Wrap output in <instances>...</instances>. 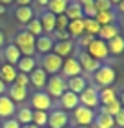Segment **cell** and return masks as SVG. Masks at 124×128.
Listing matches in <instances>:
<instances>
[{"label": "cell", "instance_id": "obj_33", "mask_svg": "<svg viewBox=\"0 0 124 128\" xmlns=\"http://www.w3.org/2000/svg\"><path fill=\"white\" fill-rule=\"evenodd\" d=\"M48 114H49V112H40V110H33V119H31V123H33L35 126H38V128L48 126Z\"/></svg>", "mask_w": 124, "mask_h": 128}, {"label": "cell", "instance_id": "obj_8", "mask_svg": "<svg viewBox=\"0 0 124 128\" xmlns=\"http://www.w3.org/2000/svg\"><path fill=\"white\" fill-rule=\"evenodd\" d=\"M79 102L86 108L95 110V106H99V90L93 88V86H86V90L79 95Z\"/></svg>", "mask_w": 124, "mask_h": 128}, {"label": "cell", "instance_id": "obj_47", "mask_svg": "<svg viewBox=\"0 0 124 128\" xmlns=\"http://www.w3.org/2000/svg\"><path fill=\"white\" fill-rule=\"evenodd\" d=\"M37 4H38V6H42V8H48L49 0H37Z\"/></svg>", "mask_w": 124, "mask_h": 128}, {"label": "cell", "instance_id": "obj_38", "mask_svg": "<svg viewBox=\"0 0 124 128\" xmlns=\"http://www.w3.org/2000/svg\"><path fill=\"white\" fill-rule=\"evenodd\" d=\"M93 6H95L97 13H99V11H110V9H113V6H111L110 0H95Z\"/></svg>", "mask_w": 124, "mask_h": 128}, {"label": "cell", "instance_id": "obj_22", "mask_svg": "<svg viewBox=\"0 0 124 128\" xmlns=\"http://www.w3.org/2000/svg\"><path fill=\"white\" fill-rule=\"evenodd\" d=\"M64 15L68 16V20H79V18H84V16H82V6L77 2V0L68 2V8H66V11H64Z\"/></svg>", "mask_w": 124, "mask_h": 128}, {"label": "cell", "instance_id": "obj_7", "mask_svg": "<svg viewBox=\"0 0 124 128\" xmlns=\"http://www.w3.org/2000/svg\"><path fill=\"white\" fill-rule=\"evenodd\" d=\"M31 106H33V110L49 112L53 108V99L46 94V92H35L33 97H31Z\"/></svg>", "mask_w": 124, "mask_h": 128}, {"label": "cell", "instance_id": "obj_44", "mask_svg": "<svg viewBox=\"0 0 124 128\" xmlns=\"http://www.w3.org/2000/svg\"><path fill=\"white\" fill-rule=\"evenodd\" d=\"M15 4H18V8H26V6L31 4V0H13Z\"/></svg>", "mask_w": 124, "mask_h": 128}, {"label": "cell", "instance_id": "obj_6", "mask_svg": "<svg viewBox=\"0 0 124 128\" xmlns=\"http://www.w3.org/2000/svg\"><path fill=\"white\" fill-rule=\"evenodd\" d=\"M62 62H64V59H60L58 55H55L51 51V53L44 55V59H42V70L48 75H57L62 70Z\"/></svg>", "mask_w": 124, "mask_h": 128}, {"label": "cell", "instance_id": "obj_40", "mask_svg": "<svg viewBox=\"0 0 124 128\" xmlns=\"http://www.w3.org/2000/svg\"><path fill=\"white\" fill-rule=\"evenodd\" d=\"M68 24H69L68 16L66 15H58L57 20H55V30H68Z\"/></svg>", "mask_w": 124, "mask_h": 128}, {"label": "cell", "instance_id": "obj_18", "mask_svg": "<svg viewBox=\"0 0 124 128\" xmlns=\"http://www.w3.org/2000/svg\"><path fill=\"white\" fill-rule=\"evenodd\" d=\"M38 20H40V24H42V30H44V35H49L55 31V20H57V16L49 13V11H44L42 15L38 16Z\"/></svg>", "mask_w": 124, "mask_h": 128}, {"label": "cell", "instance_id": "obj_56", "mask_svg": "<svg viewBox=\"0 0 124 128\" xmlns=\"http://www.w3.org/2000/svg\"><path fill=\"white\" fill-rule=\"evenodd\" d=\"M66 128H73V126H69V124H68V126H66Z\"/></svg>", "mask_w": 124, "mask_h": 128}, {"label": "cell", "instance_id": "obj_27", "mask_svg": "<svg viewBox=\"0 0 124 128\" xmlns=\"http://www.w3.org/2000/svg\"><path fill=\"white\" fill-rule=\"evenodd\" d=\"M106 44H108V53L111 55H121L124 51V37H121V35H117L115 38H111Z\"/></svg>", "mask_w": 124, "mask_h": 128}, {"label": "cell", "instance_id": "obj_53", "mask_svg": "<svg viewBox=\"0 0 124 128\" xmlns=\"http://www.w3.org/2000/svg\"><path fill=\"white\" fill-rule=\"evenodd\" d=\"M5 13V6H0V15H4Z\"/></svg>", "mask_w": 124, "mask_h": 128}, {"label": "cell", "instance_id": "obj_1", "mask_svg": "<svg viewBox=\"0 0 124 128\" xmlns=\"http://www.w3.org/2000/svg\"><path fill=\"white\" fill-rule=\"evenodd\" d=\"M35 38L31 33H27L26 30H22L16 33V37H15V46L20 50V53L22 57H33L37 51H35Z\"/></svg>", "mask_w": 124, "mask_h": 128}, {"label": "cell", "instance_id": "obj_49", "mask_svg": "<svg viewBox=\"0 0 124 128\" xmlns=\"http://www.w3.org/2000/svg\"><path fill=\"white\" fill-rule=\"evenodd\" d=\"M9 4H13V0H0V6H5V8H7Z\"/></svg>", "mask_w": 124, "mask_h": 128}, {"label": "cell", "instance_id": "obj_20", "mask_svg": "<svg viewBox=\"0 0 124 128\" xmlns=\"http://www.w3.org/2000/svg\"><path fill=\"white\" fill-rule=\"evenodd\" d=\"M16 68L15 66H11V64H2V66H0V79L4 80L5 84H13L15 82V79H16Z\"/></svg>", "mask_w": 124, "mask_h": 128}, {"label": "cell", "instance_id": "obj_58", "mask_svg": "<svg viewBox=\"0 0 124 128\" xmlns=\"http://www.w3.org/2000/svg\"><path fill=\"white\" fill-rule=\"evenodd\" d=\"M69 2H71V0H69Z\"/></svg>", "mask_w": 124, "mask_h": 128}, {"label": "cell", "instance_id": "obj_34", "mask_svg": "<svg viewBox=\"0 0 124 128\" xmlns=\"http://www.w3.org/2000/svg\"><path fill=\"white\" fill-rule=\"evenodd\" d=\"M100 31V26L97 24L95 18H84V33L90 37H97Z\"/></svg>", "mask_w": 124, "mask_h": 128}, {"label": "cell", "instance_id": "obj_28", "mask_svg": "<svg viewBox=\"0 0 124 128\" xmlns=\"http://www.w3.org/2000/svg\"><path fill=\"white\" fill-rule=\"evenodd\" d=\"M117 99V90L113 88V86H110V88H102L99 92V102L100 104H110L111 101H115Z\"/></svg>", "mask_w": 124, "mask_h": 128}, {"label": "cell", "instance_id": "obj_41", "mask_svg": "<svg viewBox=\"0 0 124 128\" xmlns=\"http://www.w3.org/2000/svg\"><path fill=\"white\" fill-rule=\"evenodd\" d=\"M0 128H20V124H18V121L16 119H7V121H4L2 124H0Z\"/></svg>", "mask_w": 124, "mask_h": 128}, {"label": "cell", "instance_id": "obj_9", "mask_svg": "<svg viewBox=\"0 0 124 128\" xmlns=\"http://www.w3.org/2000/svg\"><path fill=\"white\" fill-rule=\"evenodd\" d=\"M69 123V117H68V112L57 108V110H51L48 114V126L49 128H66Z\"/></svg>", "mask_w": 124, "mask_h": 128}, {"label": "cell", "instance_id": "obj_57", "mask_svg": "<svg viewBox=\"0 0 124 128\" xmlns=\"http://www.w3.org/2000/svg\"><path fill=\"white\" fill-rule=\"evenodd\" d=\"M44 128H49V126H44Z\"/></svg>", "mask_w": 124, "mask_h": 128}, {"label": "cell", "instance_id": "obj_3", "mask_svg": "<svg viewBox=\"0 0 124 128\" xmlns=\"http://www.w3.org/2000/svg\"><path fill=\"white\" fill-rule=\"evenodd\" d=\"M93 79H95V82H97L99 86L110 88V86L115 82V79H117V73H115V70L111 68L110 64H100V68H99L97 72H95Z\"/></svg>", "mask_w": 124, "mask_h": 128}, {"label": "cell", "instance_id": "obj_15", "mask_svg": "<svg viewBox=\"0 0 124 128\" xmlns=\"http://www.w3.org/2000/svg\"><path fill=\"white\" fill-rule=\"evenodd\" d=\"M16 112L15 102L11 101L7 95L0 97V119H11V115Z\"/></svg>", "mask_w": 124, "mask_h": 128}, {"label": "cell", "instance_id": "obj_35", "mask_svg": "<svg viewBox=\"0 0 124 128\" xmlns=\"http://www.w3.org/2000/svg\"><path fill=\"white\" fill-rule=\"evenodd\" d=\"M121 102H119V99H115V101H111L110 104H106V106H102V110H100V114H106V115H110V117H115L117 114L121 112Z\"/></svg>", "mask_w": 124, "mask_h": 128}, {"label": "cell", "instance_id": "obj_46", "mask_svg": "<svg viewBox=\"0 0 124 128\" xmlns=\"http://www.w3.org/2000/svg\"><path fill=\"white\" fill-rule=\"evenodd\" d=\"M77 2H79V4L82 6V8H84V6H90V4H93L95 0H77Z\"/></svg>", "mask_w": 124, "mask_h": 128}, {"label": "cell", "instance_id": "obj_55", "mask_svg": "<svg viewBox=\"0 0 124 128\" xmlns=\"http://www.w3.org/2000/svg\"><path fill=\"white\" fill-rule=\"evenodd\" d=\"M77 128H91V126H77Z\"/></svg>", "mask_w": 124, "mask_h": 128}, {"label": "cell", "instance_id": "obj_51", "mask_svg": "<svg viewBox=\"0 0 124 128\" xmlns=\"http://www.w3.org/2000/svg\"><path fill=\"white\" fill-rule=\"evenodd\" d=\"M119 102H121V106L124 108V92H122V94H121V99H119Z\"/></svg>", "mask_w": 124, "mask_h": 128}, {"label": "cell", "instance_id": "obj_45", "mask_svg": "<svg viewBox=\"0 0 124 128\" xmlns=\"http://www.w3.org/2000/svg\"><path fill=\"white\" fill-rule=\"evenodd\" d=\"M5 92H7V84H5V82H4V80H2V79H0V97H2V95L5 94Z\"/></svg>", "mask_w": 124, "mask_h": 128}, {"label": "cell", "instance_id": "obj_19", "mask_svg": "<svg viewBox=\"0 0 124 128\" xmlns=\"http://www.w3.org/2000/svg\"><path fill=\"white\" fill-rule=\"evenodd\" d=\"M15 68H16V72L29 75L35 68H37V60H35V57H20V60L16 62Z\"/></svg>", "mask_w": 124, "mask_h": 128}, {"label": "cell", "instance_id": "obj_39", "mask_svg": "<svg viewBox=\"0 0 124 128\" xmlns=\"http://www.w3.org/2000/svg\"><path fill=\"white\" fill-rule=\"evenodd\" d=\"M13 84H16V86H20V88H27L29 86V75H26V73H16V79H15V82Z\"/></svg>", "mask_w": 124, "mask_h": 128}, {"label": "cell", "instance_id": "obj_10", "mask_svg": "<svg viewBox=\"0 0 124 128\" xmlns=\"http://www.w3.org/2000/svg\"><path fill=\"white\" fill-rule=\"evenodd\" d=\"M62 77H77V75H80L82 73V68H80V64L77 59H73V57H68V59H64L62 62Z\"/></svg>", "mask_w": 124, "mask_h": 128}, {"label": "cell", "instance_id": "obj_30", "mask_svg": "<svg viewBox=\"0 0 124 128\" xmlns=\"http://www.w3.org/2000/svg\"><path fill=\"white\" fill-rule=\"evenodd\" d=\"M95 20L99 26H108V24H113L115 22V11L110 9V11H99L95 15Z\"/></svg>", "mask_w": 124, "mask_h": 128}, {"label": "cell", "instance_id": "obj_5", "mask_svg": "<svg viewBox=\"0 0 124 128\" xmlns=\"http://www.w3.org/2000/svg\"><path fill=\"white\" fill-rule=\"evenodd\" d=\"M73 119H75L77 126H91L93 121H95V110L79 104V106L73 110Z\"/></svg>", "mask_w": 124, "mask_h": 128}, {"label": "cell", "instance_id": "obj_12", "mask_svg": "<svg viewBox=\"0 0 124 128\" xmlns=\"http://www.w3.org/2000/svg\"><path fill=\"white\" fill-rule=\"evenodd\" d=\"M46 82H48V73H46L42 68L37 66L31 73H29V84H33L38 92L42 88H46Z\"/></svg>", "mask_w": 124, "mask_h": 128}, {"label": "cell", "instance_id": "obj_52", "mask_svg": "<svg viewBox=\"0 0 124 128\" xmlns=\"http://www.w3.org/2000/svg\"><path fill=\"white\" fill-rule=\"evenodd\" d=\"M20 128H38V126H35V124L31 123V124H24V126H20Z\"/></svg>", "mask_w": 124, "mask_h": 128}, {"label": "cell", "instance_id": "obj_32", "mask_svg": "<svg viewBox=\"0 0 124 128\" xmlns=\"http://www.w3.org/2000/svg\"><path fill=\"white\" fill-rule=\"evenodd\" d=\"M93 124H95V128H115V121H113V117H110L106 114H99V115H95Z\"/></svg>", "mask_w": 124, "mask_h": 128}, {"label": "cell", "instance_id": "obj_54", "mask_svg": "<svg viewBox=\"0 0 124 128\" xmlns=\"http://www.w3.org/2000/svg\"><path fill=\"white\" fill-rule=\"evenodd\" d=\"M110 2H111V6H117V4L121 2V0H110Z\"/></svg>", "mask_w": 124, "mask_h": 128}, {"label": "cell", "instance_id": "obj_13", "mask_svg": "<svg viewBox=\"0 0 124 128\" xmlns=\"http://www.w3.org/2000/svg\"><path fill=\"white\" fill-rule=\"evenodd\" d=\"M79 104L80 102H79V95L77 94H73V92H69V90H66L62 94V97H60V110L69 112V110H75Z\"/></svg>", "mask_w": 124, "mask_h": 128}, {"label": "cell", "instance_id": "obj_42", "mask_svg": "<svg viewBox=\"0 0 124 128\" xmlns=\"http://www.w3.org/2000/svg\"><path fill=\"white\" fill-rule=\"evenodd\" d=\"M93 38H95V37H90V35H86V33H84V35H80V37H79V44L82 46V48H88Z\"/></svg>", "mask_w": 124, "mask_h": 128}, {"label": "cell", "instance_id": "obj_25", "mask_svg": "<svg viewBox=\"0 0 124 128\" xmlns=\"http://www.w3.org/2000/svg\"><path fill=\"white\" fill-rule=\"evenodd\" d=\"M13 102H22L27 99V88H20L16 84H11L9 86V95H7Z\"/></svg>", "mask_w": 124, "mask_h": 128}, {"label": "cell", "instance_id": "obj_36", "mask_svg": "<svg viewBox=\"0 0 124 128\" xmlns=\"http://www.w3.org/2000/svg\"><path fill=\"white\" fill-rule=\"evenodd\" d=\"M27 28H26V31L27 33H31L35 38L37 37H40V35H44V30H42V24H40V20L38 18H33L29 24H26Z\"/></svg>", "mask_w": 124, "mask_h": 128}, {"label": "cell", "instance_id": "obj_26", "mask_svg": "<svg viewBox=\"0 0 124 128\" xmlns=\"http://www.w3.org/2000/svg\"><path fill=\"white\" fill-rule=\"evenodd\" d=\"M68 33L71 35V38H79L80 35H84V18L69 20V24H68Z\"/></svg>", "mask_w": 124, "mask_h": 128}, {"label": "cell", "instance_id": "obj_11", "mask_svg": "<svg viewBox=\"0 0 124 128\" xmlns=\"http://www.w3.org/2000/svg\"><path fill=\"white\" fill-rule=\"evenodd\" d=\"M77 60H79L80 68H82V70H86L88 73H95L97 70L100 68V64H102V62L95 60L93 57H90V55L86 53V51H80V53H79V59H77Z\"/></svg>", "mask_w": 124, "mask_h": 128}, {"label": "cell", "instance_id": "obj_59", "mask_svg": "<svg viewBox=\"0 0 124 128\" xmlns=\"http://www.w3.org/2000/svg\"><path fill=\"white\" fill-rule=\"evenodd\" d=\"M0 124H2V123H0Z\"/></svg>", "mask_w": 124, "mask_h": 128}, {"label": "cell", "instance_id": "obj_23", "mask_svg": "<svg viewBox=\"0 0 124 128\" xmlns=\"http://www.w3.org/2000/svg\"><path fill=\"white\" fill-rule=\"evenodd\" d=\"M15 16L20 24H29L33 18H35V13L31 9V6H26V8H16L15 9Z\"/></svg>", "mask_w": 124, "mask_h": 128}, {"label": "cell", "instance_id": "obj_50", "mask_svg": "<svg viewBox=\"0 0 124 128\" xmlns=\"http://www.w3.org/2000/svg\"><path fill=\"white\" fill-rule=\"evenodd\" d=\"M4 42H5V37H4L2 30H0V48H2V46H4Z\"/></svg>", "mask_w": 124, "mask_h": 128}, {"label": "cell", "instance_id": "obj_24", "mask_svg": "<svg viewBox=\"0 0 124 128\" xmlns=\"http://www.w3.org/2000/svg\"><path fill=\"white\" fill-rule=\"evenodd\" d=\"M119 35V28L115 24H108V26H100V31H99V38L104 40V42H110L111 38H115Z\"/></svg>", "mask_w": 124, "mask_h": 128}, {"label": "cell", "instance_id": "obj_17", "mask_svg": "<svg viewBox=\"0 0 124 128\" xmlns=\"http://www.w3.org/2000/svg\"><path fill=\"white\" fill-rule=\"evenodd\" d=\"M86 86H88L86 79L80 77V75H77V77H71L69 80H66V90L73 92V94H77V95H80L82 92L86 90Z\"/></svg>", "mask_w": 124, "mask_h": 128}, {"label": "cell", "instance_id": "obj_48", "mask_svg": "<svg viewBox=\"0 0 124 128\" xmlns=\"http://www.w3.org/2000/svg\"><path fill=\"white\" fill-rule=\"evenodd\" d=\"M117 9H119L121 13H124V0H121V2L117 4Z\"/></svg>", "mask_w": 124, "mask_h": 128}, {"label": "cell", "instance_id": "obj_37", "mask_svg": "<svg viewBox=\"0 0 124 128\" xmlns=\"http://www.w3.org/2000/svg\"><path fill=\"white\" fill-rule=\"evenodd\" d=\"M53 35H55L57 42H68V40H73L71 35L68 33V30H55V31H53Z\"/></svg>", "mask_w": 124, "mask_h": 128}, {"label": "cell", "instance_id": "obj_43", "mask_svg": "<svg viewBox=\"0 0 124 128\" xmlns=\"http://www.w3.org/2000/svg\"><path fill=\"white\" fill-rule=\"evenodd\" d=\"M113 121H115V126H121V128H124V108H121V112L113 117Z\"/></svg>", "mask_w": 124, "mask_h": 128}, {"label": "cell", "instance_id": "obj_21", "mask_svg": "<svg viewBox=\"0 0 124 128\" xmlns=\"http://www.w3.org/2000/svg\"><path fill=\"white\" fill-rule=\"evenodd\" d=\"M4 57H5V60H7V64H11V66H16V62L20 60L22 53H20V50L16 48L15 44H7V46L4 48Z\"/></svg>", "mask_w": 124, "mask_h": 128}, {"label": "cell", "instance_id": "obj_2", "mask_svg": "<svg viewBox=\"0 0 124 128\" xmlns=\"http://www.w3.org/2000/svg\"><path fill=\"white\" fill-rule=\"evenodd\" d=\"M66 92V79L62 75H51L46 82V94L51 99H60L62 94Z\"/></svg>", "mask_w": 124, "mask_h": 128}, {"label": "cell", "instance_id": "obj_4", "mask_svg": "<svg viewBox=\"0 0 124 128\" xmlns=\"http://www.w3.org/2000/svg\"><path fill=\"white\" fill-rule=\"evenodd\" d=\"M88 55L90 57H93V59L95 60H106L110 57V53H108V44L104 42V40H100V38H93L91 42H90V46H88V48L84 50Z\"/></svg>", "mask_w": 124, "mask_h": 128}, {"label": "cell", "instance_id": "obj_16", "mask_svg": "<svg viewBox=\"0 0 124 128\" xmlns=\"http://www.w3.org/2000/svg\"><path fill=\"white\" fill-rule=\"evenodd\" d=\"M73 48H75L73 40H68V42H55L53 44V53L58 55L60 59H68V57L73 53Z\"/></svg>", "mask_w": 124, "mask_h": 128}, {"label": "cell", "instance_id": "obj_14", "mask_svg": "<svg viewBox=\"0 0 124 128\" xmlns=\"http://www.w3.org/2000/svg\"><path fill=\"white\" fill-rule=\"evenodd\" d=\"M53 38L49 37V35H40V37H37V40H35V51H38V53L42 55H48L53 51Z\"/></svg>", "mask_w": 124, "mask_h": 128}, {"label": "cell", "instance_id": "obj_31", "mask_svg": "<svg viewBox=\"0 0 124 128\" xmlns=\"http://www.w3.org/2000/svg\"><path fill=\"white\" fill-rule=\"evenodd\" d=\"M31 119H33V108L22 106L18 112H16V121H18V124H20V126H24V124H31Z\"/></svg>", "mask_w": 124, "mask_h": 128}, {"label": "cell", "instance_id": "obj_29", "mask_svg": "<svg viewBox=\"0 0 124 128\" xmlns=\"http://www.w3.org/2000/svg\"><path fill=\"white\" fill-rule=\"evenodd\" d=\"M68 2H69V0H49L48 11H49V13H53L55 16L64 15V11H66V8H68Z\"/></svg>", "mask_w": 124, "mask_h": 128}]
</instances>
